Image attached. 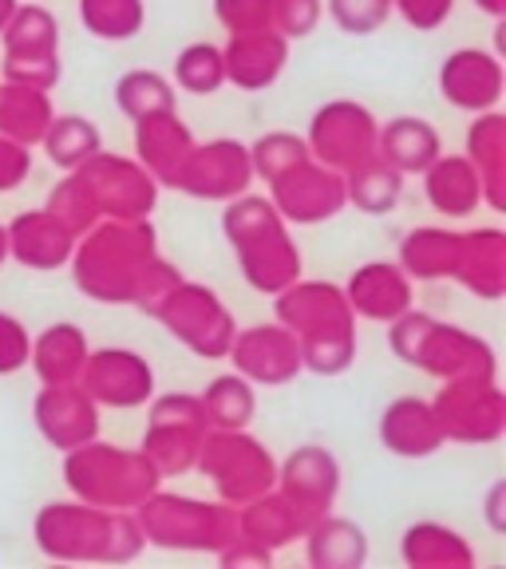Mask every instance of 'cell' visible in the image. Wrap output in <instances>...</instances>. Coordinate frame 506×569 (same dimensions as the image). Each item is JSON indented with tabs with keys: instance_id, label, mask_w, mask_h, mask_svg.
Segmentation results:
<instances>
[{
	"instance_id": "1",
	"label": "cell",
	"mask_w": 506,
	"mask_h": 569,
	"mask_svg": "<svg viewBox=\"0 0 506 569\" xmlns=\"http://www.w3.org/2000/svg\"><path fill=\"white\" fill-rule=\"evenodd\" d=\"M71 277L96 305H139L147 309L178 281V269L162 258L151 218H103L71 249Z\"/></svg>"
},
{
	"instance_id": "2",
	"label": "cell",
	"mask_w": 506,
	"mask_h": 569,
	"mask_svg": "<svg viewBox=\"0 0 506 569\" xmlns=\"http://www.w3.org/2000/svg\"><path fill=\"white\" fill-rule=\"evenodd\" d=\"M36 550L71 566H127L147 550L135 510H103L91 502H48L32 522Z\"/></svg>"
},
{
	"instance_id": "3",
	"label": "cell",
	"mask_w": 506,
	"mask_h": 569,
	"mask_svg": "<svg viewBox=\"0 0 506 569\" xmlns=\"http://www.w3.org/2000/svg\"><path fill=\"white\" fill-rule=\"evenodd\" d=\"M274 317L301 345L305 372L345 376L356 365V312L337 281H305L274 297Z\"/></svg>"
},
{
	"instance_id": "4",
	"label": "cell",
	"mask_w": 506,
	"mask_h": 569,
	"mask_svg": "<svg viewBox=\"0 0 506 569\" xmlns=\"http://www.w3.org/2000/svg\"><path fill=\"white\" fill-rule=\"evenodd\" d=\"M222 233L249 289L277 297L301 277V249L289 233V222L274 210L266 194L246 190V194L230 198L222 213Z\"/></svg>"
},
{
	"instance_id": "5",
	"label": "cell",
	"mask_w": 506,
	"mask_h": 569,
	"mask_svg": "<svg viewBox=\"0 0 506 569\" xmlns=\"http://www.w3.org/2000/svg\"><path fill=\"white\" fill-rule=\"evenodd\" d=\"M388 345L396 360L436 376V380H467V376L490 380V376H498V356L490 340H483L472 329L436 320L431 312H419L416 305L388 325Z\"/></svg>"
},
{
	"instance_id": "6",
	"label": "cell",
	"mask_w": 506,
	"mask_h": 569,
	"mask_svg": "<svg viewBox=\"0 0 506 569\" xmlns=\"http://www.w3.org/2000/svg\"><path fill=\"white\" fill-rule=\"evenodd\" d=\"M63 482L71 498L91 502V507L139 510L162 487V475L139 447L127 451V447L91 439L76 451H63Z\"/></svg>"
},
{
	"instance_id": "7",
	"label": "cell",
	"mask_w": 506,
	"mask_h": 569,
	"mask_svg": "<svg viewBox=\"0 0 506 569\" xmlns=\"http://www.w3.org/2000/svg\"><path fill=\"white\" fill-rule=\"evenodd\" d=\"M147 546L175 553H218L238 533V507L222 498H190L178 490H155L139 510Z\"/></svg>"
},
{
	"instance_id": "8",
	"label": "cell",
	"mask_w": 506,
	"mask_h": 569,
	"mask_svg": "<svg viewBox=\"0 0 506 569\" xmlns=\"http://www.w3.org/2000/svg\"><path fill=\"white\" fill-rule=\"evenodd\" d=\"M195 471L206 475V482L222 502L246 507L249 498L274 490L277 459L258 436H249V427H210Z\"/></svg>"
},
{
	"instance_id": "9",
	"label": "cell",
	"mask_w": 506,
	"mask_h": 569,
	"mask_svg": "<svg viewBox=\"0 0 506 569\" xmlns=\"http://www.w3.org/2000/svg\"><path fill=\"white\" fill-rule=\"evenodd\" d=\"M147 312L187 352L202 356V360H222L230 352L234 332H238V320H234L230 305L214 293L210 284L187 281V277H178L159 301L147 305Z\"/></svg>"
},
{
	"instance_id": "10",
	"label": "cell",
	"mask_w": 506,
	"mask_h": 569,
	"mask_svg": "<svg viewBox=\"0 0 506 569\" xmlns=\"http://www.w3.org/2000/svg\"><path fill=\"white\" fill-rule=\"evenodd\" d=\"M147 431H142L139 451L155 462V471L162 479H178V475H190L202 451V439L210 431L206 423V411L198 403V396L190 391H167L159 400H147Z\"/></svg>"
},
{
	"instance_id": "11",
	"label": "cell",
	"mask_w": 506,
	"mask_h": 569,
	"mask_svg": "<svg viewBox=\"0 0 506 569\" xmlns=\"http://www.w3.org/2000/svg\"><path fill=\"white\" fill-rule=\"evenodd\" d=\"M431 408L444 427L447 443L459 447H490L506 436V391L498 376L479 380H444V388L431 396Z\"/></svg>"
},
{
	"instance_id": "12",
	"label": "cell",
	"mask_w": 506,
	"mask_h": 569,
	"mask_svg": "<svg viewBox=\"0 0 506 569\" xmlns=\"http://www.w3.org/2000/svg\"><path fill=\"white\" fill-rule=\"evenodd\" d=\"M376 134H380V119L356 99H329L320 103L309 119V154L325 167L348 174L353 167H360L365 159L376 154Z\"/></svg>"
},
{
	"instance_id": "13",
	"label": "cell",
	"mask_w": 506,
	"mask_h": 569,
	"mask_svg": "<svg viewBox=\"0 0 506 569\" xmlns=\"http://www.w3.org/2000/svg\"><path fill=\"white\" fill-rule=\"evenodd\" d=\"M269 202L289 226H325L348 210L345 194V174L317 159H305L297 167L281 170L269 178Z\"/></svg>"
},
{
	"instance_id": "14",
	"label": "cell",
	"mask_w": 506,
	"mask_h": 569,
	"mask_svg": "<svg viewBox=\"0 0 506 569\" xmlns=\"http://www.w3.org/2000/svg\"><path fill=\"white\" fill-rule=\"evenodd\" d=\"M249 187H254V167H249V147L241 139L195 142L170 182V190L198 198V202H230Z\"/></svg>"
},
{
	"instance_id": "15",
	"label": "cell",
	"mask_w": 506,
	"mask_h": 569,
	"mask_svg": "<svg viewBox=\"0 0 506 569\" xmlns=\"http://www.w3.org/2000/svg\"><path fill=\"white\" fill-rule=\"evenodd\" d=\"M76 174L88 182L103 218H151L155 206H159L162 187L147 174V167L139 159H127V154L99 147L83 167H76Z\"/></svg>"
},
{
	"instance_id": "16",
	"label": "cell",
	"mask_w": 506,
	"mask_h": 569,
	"mask_svg": "<svg viewBox=\"0 0 506 569\" xmlns=\"http://www.w3.org/2000/svg\"><path fill=\"white\" fill-rule=\"evenodd\" d=\"M274 490H281L289 498V507L305 518L317 522L337 507L340 495V459L325 443H301L285 455V462H277V482Z\"/></svg>"
},
{
	"instance_id": "17",
	"label": "cell",
	"mask_w": 506,
	"mask_h": 569,
	"mask_svg": "<svg viewBox=\"0 0 506 569\" xmlns=\"http://www.w3.org/2000/svg\"><path fill=\"white\" fill-rule=\"evenodd\" d=\"M226 356H230L234 372L246 376L254 388H281V383H294L305 372L301 345L281 320L238 329Z\"/></svg>"
},
{
	"instance_id": "18",
	"label": "cell",
	"mask_w": 506,
	"mask_h": 569,
	"mask_svg": "<svg viewBox=\"0 0 506 569\" xmlns=\"http://www.w3.org/2000/svg\"><path fill=\"white\" fill-rule=\"evenodd\" d=\"M80 383L99 408H147L155 396V368L135 348H91Z\"/></svg>"
},
{
	"instance_id": "19",
	"label": "cell",
	"mask_w": 506,
	"mask_h": 569,
	"mask_svg": "<svg viewBox=\"0 0 506 569\" xmlns=\"http://www.w3.org/2000/svg\"><path fill=\"white\" fill-rule=\"evenodd\" d=\"M32 419H36V431H40L60 455L99 439V427H103L99 403L83 391L80 380L40 383L36 403H32Z\"/></svg>"
},
{
	"instance_id": "20",
	"label": "cell",
	"mask_w": 506,
	"mask_h": 569,
	"mask_svg": "<svg viewBox=\"0 0 506 569\" xmlns=\"http://www.w3.org/2000/svg\"><path fill=\"white\" fill-rule=\"evenodd\" d=\"M436 83H439V96L452 107H459L467 116H479V111L498 107V99L506 91V71L498 52H487V48H455L439 63Z\"/></svg>"
},
{
	"instance_id": "21",
	"label": "cell",
	"mask_w": 506,
	"mask_h": 569,
	"mask_svg": "<svg viewBox=\"0 0 506 569\" xmlns=\"http://www.w3.org/2000/svg\"><path fill=\"white\" fill-rule=\"evenodd\" d=\"M340 289L356 320H376V325H391L416 305V281L404 273L400 261H365L360 269H353L348 284Z\"/></svg>"
},
{
	"instance_id": "22",
	"label": "cell",
	"mask_w": 506,
	"mask_h": 569,
	"mask_svg": "<svg viewBox=\"0 0 506 569\" xmlns=\"http://www.w3.org/2000/svg\"><path fill=\"white\" fill-rule=\"evenodd\" d=\"M9 261H20L32 273H52L63 269L71 261V249H76V233L52 218V213L40 206V210H24L17 213L9 226Z\"/></svg>"
},
{
	"instance_id": "23",
	"label": "cell",
	"mask_w": 506,
	"mask_h": 569,
	"mask_svg": "<svg viewBox=\"0 0 506 569\" xmlns=\"http://www.w3.org/2000/svg\"><path fill=\"white\" fill-rule=\"evenodd\" d=\"M226 83L241 91H266L281 80L285 63H289V40L277 28L261 32H238L226 40Z\"/></svg>"
},
{
	"instance_id": "24",
	"label": "cell",
	"mask_w": 506,
	"mask_h": 569,
	"mask_svg": "<svg viewBox=\"0 0 506 569\" xmlns=\"http://www.w3.org/2000/svg\"><path fill=\"white\" fill-rule=\"evenodd\" d=\"M195 131L182 123V116L175 111H155V116L135 119V159L147 167V174L159 182L162 190H170L178 167L195 147Z\"/></svg>"
},
{
	"instance_id": "25",
	"label": "cell",
	"mask_w": 506,
	"mask_h": 569,
	"mask_svg": "<svg viewBox=\"0 0 506 569\" xmlns=\"http://www.w3.org/2000/svg\"><path fill=\"white\" fill-rule=\"evenodd\" d=\"M380 443L384 451L400 455V459H427L447 443L444 427L436 419V408L424 396H400L380 411Z\"/></svg>"
},
{
	"instance_id": "26",
	"label": "cell",
	"mask_w": 506,
	"mask_h": 569,
	"mask_svg": "<svg viewBox=\"0 0 506 569\" xmlns=\"http://www.w3.org/2000/svg\"><path fill=\"white\" fill-rule=\"evenodd\" d=\"M463 289L479 301H503L506 297V230L498 226H475L463 230L455 277Z\"/></svg>"
},
{
	"instance_id": "27",
	"label": "cell",
	"mask_w": 506,
	"mask_h": 569,
	"mask_svg": "<svg viewBox=\"0 0 506 569\" xmlns=\"http://www.w3.org/2000/svg\"><path fill=\"white\" fill-rule=\"evenodd\" d=\"M419 178H424L427 206H431L439 218L463 222V218H472L483 206V178H479V170L472 167L467 154H439Z\"/></svg>"
},
{
	"instance_id": "28",
	"label": "cell",
	"mask_w": 506,
	"mask_h": 569,
	"mask_svg": "<svg viewBox=\"0 0 506 569\" xmlns=\"http://www.w3.org/2000/svg\"><path fill=\"white\" fill-rule=\"evenodd\" d=\"M467 159L483 178V206L506 210V116L498 107L479 111L467 127Z\"/></svg>"
},
{
	"instance_id": "29",
	"label": "cell",
	"mask_w": 506,
	"mask_h": 569,
	"mask_svg": "<svg viewBox=\"0 0 506 569\" xmlns=\"http://www.w3.org/2000/svg\"><path fill=\"white\" fill-rule=\"evenodd\" d=\"M88 352H91L88 332L80 325H71V320H56V325H48L32 340L28 365L36 368V380L40 383H71L80 380L83 365H88Z\"/></svg>"
},
{
	"instance_id": "30",
	"label": "cell",
	"mask_w": 506,
	"mask_h": 569,
	"mask_svg": "<svg viewBox=\"0 0 506 569\" xmlns=\"http://www.w3.org/2000/svg\"><path fill=\"white\" fill-rule=\"evenodd\" d=\"M400 558L411 569H472L475 550L455 526L444 522H411L400 538Z\"/></svg>"
},
{
	"instance_id": "31",
	"label": "cell",
	"mask_w": 506,
	"mask_h": 569,
	"mask_svg": "<svg viewBox=\"0 0 506 569\" xmlns=\"http://www.w3.org/2000/svg\"><path fill=\"white\" fill-rule=\"evenodd\" d=\"M376 151L400 170V174H424L431 162L444 154L439 131L419 116H396L388 123H380L376 134Z\"/></svg>"
},
{
	"instance_id": "32",
	"label": "cell",
	"mask_w": 506,
	"mask_h": 569,
	"mask_svg": "<svg viewBox=\"0 0 506 569\" xmlns=\"http://www.w3.org/2000/svg\"><path fill=\"white\" fill-rule=\"evenodd\" d=\"M305 558L312 569H360L368 561V538L353 518L325 515L305 530Z\"/></svg>"
},
{
	"instance_id": "33",
	"label": "cell",
	"mask_w": 506,
	"mask_h": 569,
	"mask_svg": "<svg viewBox=\"0 0 506 569\" xmlns=\"http://www.w3.org/2000/svg\"><path fill=\"white\" fill-rule=\"evenodd\" d=\"M305 530H309V522L289 507V498L281 490H266V495L249 498L246 507H238V533H246V538H254V542L274 553L301 542Z\"/></svg>"
},
{
	"instance_id": "34",
	"label": "cell",
	"mask_w": 506,
	"mask_h": 569,
	"mask_svg": "<svg viewBox=\"0 0 506 569\" xmlns=\"http://www.w3.org/2000/svg\"><path fill=\"white\" fill-rule=\"evenodd\" d=\"M463 230L452 226H416L411 233H404L400 241V269L411 281H444L455 277V261H459Z\"/></svg>"
},
{
	"instance_id": "35",
	"label": "cell",
	"mask_w": 506,
	"mask_h": 569,
	"mask_svg": "<svg viewBox=\"0 0 506 569\" xmlns=\"http://www.w3.org/2000/svg\"><path fill=\"white\" fill-rule=\"evenodd\" d=\"M52 119H56L52 91L0 80V134H9V139L24 142V147H40Z\"/></svg>"
},
{
	"instance_id": "36",
	"label": "cell",
	"mask_w": 506,
	"mask_h": 569,
	"mask_svg": "<svg viewBox=\"0 0 506 569\" xmlns=\"http://www.w3.org/2000/svg\"><path fill=\"white\" fill-rule=\"evenodd\" d=\"M404 178L408 174H400V170L376 151L373 159H365L360 167H353L345 174L348 206H356L360 213H391L404 198Z\"/></svg>"
},
{
	"instance_id": "37",
	"label": "cell",
	"mask_w": 506,
	"mask_h": 569,
	"mask_svg": "<svg viewBox=\"0 0 506 569\" xmlns=\"http://www.w3.org/2000/svg\"><path fill=\"white\" fill-rule=\"evenodd\" d=\"M0 44L4 56H60V20L44 4H17L0 28Z\"/></svg>"
},
{
	"instance_id": "38",
	"label": "cell",
	"mask_w": 506,
	"mask_h": 569,
	"mask_svg": "<svg viewBox=\"0 0 506 569\" xmlns=\"http://www.w3.org/2000/svg\"><path fill=\"white\" fill-rule=\"evenodd\" d=\"M198 403H202L210 427H249L258 416L254 383L238 372H226L206 383V391H198Z\"/></svg>"
},
{
	"instance_id": "39",
	"label": "cell",
	"mask_w": 506,
	"mask_h": 569,
	"mask_svg": "<svg viewBox=\"0 0 506 569\" xmlns=\"http://www.w3.org/2000/svg\"><path fill=\"white\" fill-rule=\"evenodd\" d=\"M40 147H44V154L60 170H76L103 147V134H99V127L88 116H56L48 123Z\"/></svg>"
},
{
	"instance_id": "40",
	"label": "cell",
	"mask_w": 506,
	"mask_h": 569,
	"mask_svg": "<svg viewBox=\"0 0 506 569\" xmlns=\"http://www.w3.org/2000/svg\"><path fill=\"white\" fill-rule=\"evenodd\" d=\"M116 107L131 119V123L142 116H155V111H175L178 107L175 83L151 68L123 71V76L116 80Z\"/></svg>"
},
{
	"instance_id": "41",
	"label": "cell",
	"mask_w": 506,
	"mask_h": 569,
	"mask_svg": "<svg viewBox=\"0 0 506 569\" xmlns=\"http://www.w3.org/2000/svg\"><path fill=\"white\" fill-rule=\"evenodd\" d=\"M80 24L96 40L123 44L135 40L147 24V4L142 0H80Z\"/></svg>"
},
{
	"instance_id": "42",
	"label": "cell",
	"mask_w": 506,
	"mask_h": 569,
	"mask_svg": "<svg viewBox=\"0 0 506 569\" xmlns=\"http://www.w3.org/2000/svg\"><path fill=\"white\" fill-rule=\"evenodd\" d=\"M175 88L187 96H214L226 88V60L218 44H187L175 56Z\"/></svg>"
},
{
	"instance_id": "43",
	"label": "cell",
	"mask_w": 506,
	"mask_h": 569,
	"mask_svg": "<svg viewBox=\"0 0 506 569\" xmlns=\"http://www.w3.org/2000/svg\"><path fill=\"white\" fill-rule=\"evenodd\" d=\"M44 210L52 213V218H60V222L68 226L76 238H80V233H88L96 222H103V213H99L88 182H83L76 170H63V178L52 187V194H48Z\"/></svg>"
},
{
	"instance_id": "44",
	"label": "cell",
	"mask_w": 506,
	"mask_h": 569,
	"mask_svg": "<svg viewBox=\"0 0 506 569\" xmlns=\"http://www.w3.org/2000/svg\"><path fill=\"white\" fill-rule=\"evenodd\" d=\"M305 159H312L309 142H305V134L294 131H269L249 147V167H254V178H261V182H269V178H277L281 170L297 167Z\"/></svg>"
},
{
	"instance_id": "45",
	"label": "cell",
	"mask_w": 506,
	"mask_h": 569,
	"mask_svg": "<svg viewBox=\"0 0 506 569\" xmlns=\"http://www.w3.org/2000/svg\"><path fill=\"white\" fill-rule=\"evenodd\" d=\"M333 24L348 36H373L388 24L391 0H325Z\"/></svg>"
},
{
	"instance_id": "46",
	"label": "cell",
	"mask_w": 506,
	"mask_h": 569,
	"mask_svg": "<svg viewBox=\"0 0 506 569\" xmlns=\"http://www.w3.org/2000/svg\"><path fill=\"white\" fill-rule=\"evenodd\" d=\"M214 17L230 36L274 28V0H214Z\"/></svg>"
},
{
	"instance_id": "47",
	"label": "cell",
	"mask_w": 506,
	"mask_h": 569,
	"mask_svg": "<svg viewBox=\"0 0 506 569\" xmlns=\"http://www.w3.org/2000/svg\"><path fill=\"white\" fill-rule=\"evenodd\" d=\"M0 76L9 83H28V88L52 91L60 83V56H4Z\"/></svg>"
},
{
	"instance_id": "48",
	"label": "cell",
	"mask_w": 506,
	"mask_h": 569,
	"mask_svg": "<svg viewBox=\"0 0 506 569\" xmlns=\"http://www.w3.org/2000/svg\"><path fill=\"white\" fill-rule=\"evenodd\" d=\"M320 17H325V0H274V28L285 40L317 32Z\"/></svg>"
},
{
	"instance_id": "49",
	"label": "cell",
	"mask_w": 506,
	"mask_h": 569,
	"mask_svg": "<svg viewBox=\"0 0 506 569\" xmlns=\"http://www.w3.org/2000/svg\"><path fill=\"white\" fill-rule=\"evenodd\" d=\"M32 356V332L12 312H0V376H17Z\"/></svg>"
},
{
	"instance_id": "50",
	"label": "cell",
	"mask_w": 506,
	"mask_h": 569,
	"mask_svg": "<svg viewBox=\"0 0 506 569\" xmlns=\"http://www.w3.org/2000/svg\"><path fill=\"white\" fill-rule=\"evenodd\" d=\"M391 12H400L411 32H436L455 12V0H391Z\"/></svg>"
},
{
	"instance_id": "51",
	"label": "cell",
	"mask_w": 506,
	"mask_h": 569,
	"mask_svg": "<svg viewBox=\"0 0 506 569\" xmlns=\"http://www.w3.org/2000/svg\"><path fill=\"white\" fill-rule=\"evenodd\" d=\"M28 174H32V147L0 134V194L20 190L28 182Z\"/></svg>"
},
{
	"instance_id": "52",
	"label": "cell",
	"mask_w": 506,
	"mask_h": 569,
	"mask_svg": "<svg viewBox=\"0 0 506 569\" xmlns=\"http://www.w3.org/2000/svg\"><path fill=\"white\" fill-rule=\"evenodd\" d=\"M214 558L222 561L226 569H269L274 566V550L258 546L254 538H246V533H234L230 542L214 553Z\"/></svg>"
},
{
	"instance_id": "53",
	"label": "cell",
	"mask_w": 506,
	"mask_h": 569,
	"mask_svg": "<svg viewBox=\"0 0 506 569\" xmlns=\"http://www.w3.org/2000/svg\"><path fill=\"white\" fill-rule=\"evenodd\" d=\"M483 518L495 533H506V479L490 482L487 498H483Z\"/></svg>"
},
{
	"instance_id": "54",
	"label": "cell",
	"mask_w": 506,
	"mask_h": 569,
	"mask_svg": "<svg viewBox=\"0 0 506 569\" xmlns=\"http://www.w3.org/2000/svg\"><path fill=\"white\" fill-rule=\"evenodd\" d=\"M475 9H483L487 17L503 20L506 17V0H475Z\"/></svg>"
},
{
	"instance_id": "55",
	"label": "cell",
	"mask_w": 506,
	"mask_h": 569,
	"mask_svg": "<svg viewBox=\"0 0 506 569\" xmlns=\"http://www.w3.org/2000/svg\"><path fill=\"white\" fill-rule=\"evenodd\" d=\"M17 4H20V0H0V28L9 24V17L17 12Z\"/></svg>"
},
{
	"instance_id": "56",
	"label": "cell",
	"mask_w": 506,
	"mask_h": 569,
	"mask_svg": "<svg viewBox=\"0 0 506 569\" xmlns=\"http://www.w3.org/2000/svg\"><path fill=\"white\" fill-rule=\"evenodd\" d=\"M9 261V233H4V226H0V266Z\"/></svg>"
}]
</instances>
